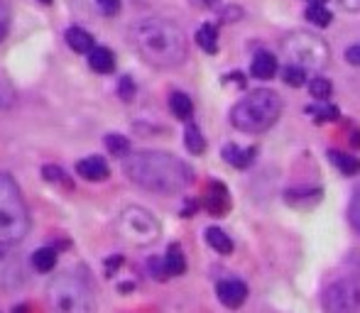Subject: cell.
I'll return each mask as SVG.
<instances>
[{
    "instance_id": "44dd1931",
    "label": "cell",
    "mask_w": 360,
    "mask_h": 313,
    "mask_svg": "<svg viewBox=\"0 0 360 313\" xmlns=\"http://www.w3.org/2000/svg\"><path fill=\"white\" fill-rule=\"evenodd\" d=\"M304 17H307L314 27H329L331 20H334V12H331L329 8L321 3V0H316V3H309Z\"/></svg>"
},
{
    "instance_id": "f1b7e54d",
    "label": "cell",
    "mask_w": 360,
    "mask_h": 313,
    "mask_svg": "<svg viewBox=\"0 0 360 313\" xmlns=\"http://www.w3.org/2000/svg\"><path fill=\"white\" fill-rule=\"evenodd\" d=\"M309 113L316 115L318 123H326V120H336V118H338V108H336V105H329L326 101H318V105L309 108Z\"/></svg>"
},
{
    "instance_id": "4fadbf2b",
    "label": "cell",
    "mask_w": 360,
    "mask_h": 313,
    "mask_svg": "<svg viewBox=\"0 0 360 313\" xmlns=\"http://www.w3.org/2000/svg\"><path fill=\"white\" fill-rule=\"evenodd\" d=\"M255 147H240V144H225L223 147V160L235 169H248L255 162Z\"/></svg>"
},
{
    "instance_id": "7a4b0ae2",
    "label": "cell",
    "mask_w": 360,
    "mask_h": 313,
    "mask_svg": "<svg viewBox=\"0 0 360 313\" xmlns=\"http://www.w3.org/2000/svg\"><path fill=\"white\" fill-rule=\"evenodd\" d=\"M130 44L150 67L174 69L184 64L189 49L182 27L162 17H145L130 27Z\"/></svg>"
},
{
    "instance_id": "30bf717a",
    "label": "cell",
    "mask_w": 360,
    "mask_h": 313,
    "mask_svg": "<svg viewBox=\"0 0 360 313\" xmlns=\"http://www.w3.org/2000/svg\"><path fill=\"white\" fill-rule=\"evenodd\" d=\"M277 71H280V62H277V57L272 54V51L262 49L252 57L250 74L255 78H260V81H270V78L277 76Z\"/></svg>"
},
{
    "instance_id": "ac0fdd59",
    "label": "cell",
    "mask_w": 360,
    "mask_h": 313,
    "mask_svg": "<svg viewBox=\"0 0 360 313\" xmlns=\"http://www.w3.org/2000/svg\"><path fill=\"white\" fill-rule=\"evenodd\" d=\"M196 44L206 51V54H216L218 51V30L211 22H204V25L196 30Z\"/></svg>"
},
{
    "instance_id": "9a60e30c",
    "label": "cell",
    "mask_w": 360,
    "mask_h": 313,
    "mask_svg": "<svg viewBox=\"0 0 360 313\" xmlns=\"http://www.w3.org/2000/svg\"><path fill=\"white\" fill-rule=\"evenodd\" d=\"M22 279V267H20V260L8 252L0 255V284L3 287H12V284H20Z\"/></svg>"
},
{
    "instance_id": "6da1fadb",
    "label": "cell",
    "mask_w": 360,
    "mask_h": 313,
    "mask_svg": "<svg viewBox=\"0 0 360 313\" xmlns=\"http://www.w3.org/2000/svg\"><path fill=\"white\" fill-rule=\"evenodd\" d=\"M123 171L140 189L162 196L182 194L194 181V171L187 162L169 152H155V149L128 154L123 162Z\"/></svg>"
},
{
    "instance_id": "5bb4252c",
    "label": "cell",
    "mask_w": 360,
    "mask_h": 313,
    "mask_svg": "<svg viewBox=\"0 0 360 313\" xmlns=\"http://www.w3.org/2000/svg\"><path fill=\"white\" fill-rule=\"evenodd\" d=\"M64 40H67V44L71 46L74 51H78V54H89L91 49L96 46V40L91 32H86L84 27H69L67 35H64Z\"/></svg>"
},
{
    "instance_id": "1f68e13d",
    "label": "cell",
    "mask_w": 360,
    "mask_h": 313,
    "mask_svg": "<svg viewBox=\"0 0 360 313\" xmlns=\"http://www.w3.org/2000/svg\"><path fill=\"white\" fill-rule=\"evenodd\" d=\"M96 6L105 17H113L120 12V0H96Z\"/></svg>"
},
{
    "instance_id": "d6986e66",
    "label": "cell",
    "mask_w": 360,
    "mask_h": 313,
    "mask_svg": "<svg viewBox=\"0 0 360 313\" xmlns=\"http://www.w3.org/2000/svg\"><path fill=\"white\" fill-rule=\"evenodd\" d=\"M164 267H167L169 277H182V274L187 272V257H184L182 247L169 245L167 255H164Z\"/></svg>"
},
{
    "instance_id": "836d02e7",
    "label": "cell",
    "mask_w": 360,
    "mask_h": 313,
    "mask_svg": "<svg viewBox=\"0 0 360 313\" xmlns=\"http://www.w3.org/2000/svg\"><path fill=\"white\" fill-rule=\"evenodd\" d=\"M350 223L355 230H360V189L355 191L353 201H350Z\"/></svg>"
},
{
    "instance_id": "7402d4cb",
    "label": "cell",
    "mask_w": 360,
    "mask_h": 313,
    "mask_svg": "<svg viewBox=\"0 0 360 313\" xmlns=\"http://www.w3.org/2000/svg\"><path fill=\"white\" fill-rule=\"evenodd\" d=\"M206 242H209L218 255H230V252H233V240H230L228 232H223L221 228H209V230H206Z\"/></svg>"
},
{
    "instance_id": "484cf974",
    "label": "cell",
    "mask_w": 360,
    "mask_h": 313,
    "mask_svg": "<svg viewBox=\"0 0 360 313\" xmlns=\"http://www.w3.org/2000/svg\"><path fill=\"white\" fill-rule=\"evenodd\" d=\"M184 144H187V149L191 154H204L206 152V139L196 125H189L187 128V133H184Z\"/></svg>"
},
{
    "instance_id": "e0dca14e",
    "label": "cell",
    "mask_w": 360,
    "mask_h": 313,
    "mask_svg": "<svg viewBox=\"0 0 360 313\" xmlns=\"http://www.w3.org/2000/svg\"><path fill=\"white\" fill-rule=\"evenodd\" d=\"M329 160H331V164H334L343 176L360 174V160H358V157H353V154L336 152V149H331V152H329Z\"/></svg>"
},
{
    "instance_id": "603a6c76",
    "label": "cell",
    "mask_w": 360,
    "mask_h": 313,
    "mask_svg": "<svg viewBox=\"0 0 360 313\" xmlns=\"http://www.w3.org/2000/svg\"><path fill=\"white\" fill-rule=\"evenodd\" d=\"M32 264H35L37 272H52L54 264H57V250H52V247H40V250L32 255Z\"/></svg>"
},
{
    "instance_id": "8fae6325",
    "label": "cell",
    "mask_w": 360,
    "mask_h": 313,
    "mask_svg": "<svg viewBox=\"0 0 360 313\" xmlns=\"http://www.w3.org/2000/svg\"><path fill=\"white\" fill-rule=\"evenodd\" d=\"M76 174L84 176L86 181H105L110 176V169H108V162L103 157H86L76 164Z\"/></svg>"
},
{
    "instance_id": "277c9868",
    "label": "cell",
    "mask_w": 360,
    "mask_h": 313,
    "mask_svg": "<svg viewBox=\"0 0 360 313\" xmlns=\"http://www.w3.org/2000/svg\"><path fill=\"white\" fill-rule=\"evenodd\" d=\"M30 232V213L20 186L10 174H0V247H10L25 240Z\"/></svg>"
},
{
    "instance_id": "d4e9b609",
    "label": "cell",
    "mask_w": 360,
    "mask_h": 313,
    "mask_svg": "<svg viewBox=\"0 0 360 313\" xmlns=\"http://www.w3.org/2000/svg\"><path fill=\"white\" fill-rule=\"evenodd\" d=\"M105 149H108L113 157H128L130 154V139L126 137V135H118V133H110L105 135Z\"/></svg>"
},
{
    "instance_id": "3957f363",
    "label": "cell",
    "mask_w": 360,
    "mask_h": 313,
    "mask_svg": "<svg viewBox=\"0 0 360 313\" xmlns=\"http://www.w3.org/2000/svg\"><path fill=\"white\" fill-rule=\"evenodd\" d=\"M282 115V98L270 88H257L240 98L230 110V125L240 133L260 135L270 130Z\"/></svg>"
},
{
    "instance_id": "7c38bea8",
    "label": "cell",
    "mask_w": 360,
    "mask_h": 313,
    "mask_svg": "<svg viewBox=\"0 0 360 313\" xmlns=\"http://www.w3.org/2000/svg\"><path fill=\"white\" fill-rule=\"evenodd\" d=\"M204 205H206V211H209L211 216H223V213L230 208L228 189H225L223 184H218V181H214V184L209 186V191H206Z\"/></svg>"
},
{
    "instance_id": "f546056e",
    "label": "cell",
    "mask_w": 360,
    "mask_h": 313,
    "mask_svg": "<svg viewBox=\"0 0 360 313\" xmlns=\"http://www.w3.org/2000/svg\"><path fill=\"white\" fill-rule=\"evenodd\" d=\"M118 96L123 98V101H132V98H135V81H132V76H120Z\"/></svg>"
},
{
    "instance_id": "9c48e42d",
    "label": "cell",
    "mask_w": 360,
    "mask_h": 313,
    "mask_svg": "<svg viewBox=\"0 0 360 313\" xmlns=\"http://www.w3.org/2000/svg\"><path fill=\"white\" fill-rule=\"evenodd\" d=\"M218 294V301L228 308H240L248 301V284L240 282V279H223V282L216 287Z\"/></svg>"
},
{
    "instance_id": "5b68a950",
    "label": "cell",
    "mask_w": 360,
    "mask_h": 313,
    "mask_svg": "<svg viewBox=\"0 0 360 313\" xmlns=\"http://www.w3.org/2000/svg\"><path fill=\"white\" fill-rule=\"evenodd\" d=\"M284 57L289 59L287 64H297V67L307 69V71H321L329 64V46L314 32H292L287 40L282 42Z\"/></svg>"
},
{
    "instance_id": "d6a6232c",
    "label": "cell",
    "mask_w": 360,
    "mask_h": 313,
    "mask_svg": "<svg viewBox=\"0 0 360 313\" xmlns=\"http://www.w3.org/2000/svg\"><path fill=\"white\" fill-rule=\"evenodd\" d=\"M12 98H15V93H12L10 83L3 81V78H0V110L8 108V105H10V103H12Z\"/></svg>"
},
{
    "instance_id": "ba28073f",
    "label": "cell",
    "mask_w": 360,
    "mask_h": 313,
    "mask_svg": "<svg viewBox=\"0 0 360 313\" xmlns=\"http://www.w3.org/2000/svg\"><path fill=\"white\" fill-rule=\"evenodd\" d=\"M321 306L326 313H360V282L338 279L321 294Z\"/></svg>"
},
{
    "instance_id": "8d00e7d4",
    "label": "cell",
    "mask_w": 360,
    "mask_h": 313,
    "mask_svg": "<svg viewBox=\"0 0 360 313\" xmlns=\"http://www.w3.org/2000/svg\"><path fill=\"white\" fill-rule=\"evenodd\" d=\"M198 3H201V6H206V8H214L218 0H198Z\"/></svg>"
},
{
    "instance_id": "4dcf8cb0",
    "label": "cell",
    "mask_w": 360,
    "mask_h": 313,
    "mask_svg": "<svg viewBox=\"0 0 360 313\" xmlns=\"http://www.w3.org/2000/svg\"><path fill=\"white\" fill-rule=\"evenodd\" d=\"M10 12H8V3L6 0H0V42L8 37V30H10Z\"/></svg>"
},
{
    "instance_id": "ab89813d",
    "label": "cell",
    "mask_w": 360,
    "mask_h": 313,
    "mask_svg": "<svg viewBox=\"0 0 360 313\" xmlns=\"http://www.w3.org/2000/svg\"><path fill=\"white\" fill-rule=\"evenodd\" d=\"M309 3H316V0H309Z\"/></svg>"
},
{
    "instance_id": "d590c367",
    "label": "cell",
    "mask_w": 360,
    "mask_h": 313,
    "mask_svg": "<svg viewBox=\"0 0 360 313\" xmlns=\"http://www.w3.org/2000/svg\"><path fill=\"white\" fill-rule=\"evenodd\" d=\"M348 10H360V0H341Z\"/></svg>"
},
{
    "instance_id": "cb8c5ba5",
    "label": "cell",
    "mask_w": 360,
    "mask_h": 313,
    "mask_svg": "<svg viewBox=\"0 0 360 313\" xmlns=\"http://www.w3.org/2000/svg\"><path fill=\"white\" fill-rule=\"evenodd\" d=\"M42 176H44V181H47V184L62 186L64 191H71L74 189V184H71V179L67 176V171H64L62 167H57V164L42 167Z\"/></svg>"
},
{
    "instance_id": "2e32d148",
    "label": "cell",
    "mask_w": 360,
    "mask_h": 313,
    "mask_svg": "<svg viewBox=\"0 0 360 313\" xmlns=\"http://www.w3.org/2000/svg\"><path fill=\"white\" fill-rule=\"evenodd\" d=\"M89 67L98 74H110L115 69V54L108 46H94L89 51Z\"/></svg>"
},
{
    "instance_id": "52a82bcc",
    "label": "cell",
    "mask_w": 360,
    "mask_h": 313,
    "mask_svg": "<svg viewBox=\"0 0 360 313\" xmlns=\"http://www.w3.org/2000/svg\"><path fill=\"white\" fill-rule=\"evenodd\" d=\"M54 313H94V296L89 287L74 274H62L47 289Z\"/></svg>"
},
{
    "instance_id": "8992f818",
    "label": "cell",
    "mask_w": 360,
    "mask_h": 313,
    "mask_svg": "<svg viewBox=\"0 0 360 313\" xmlns=\"http://www.w3.org/2000/svg\"><path fill=\"white\" fill-rule=\"evenodd\" d=\"M115 228H118V235L123 240L135 247L152 245V242H157L160 235H162L160 221L147 208H142V205H128V208H123L118 221H115Z\"/></svg>"
},
{
    "instance_id": "74e56055",
    "label": "cell",
    "mask_w": 360,
    "mask_h": 313,
    "mask_svg": "<svg viewBox=\"0 0 360 313\" xmlns=\"http://www.w3.org/2000/svg\"><path fill=\"white\" fill-rule=\"evenodd\" d=\"M353 144H358V147H360V133L353 135Z\"/></svg>"
},
{
    "instance_id": "83f0119b",
    "label": "cell",
    "mask_w": 360,
    "mask_h": 313,
    "mask_svg": "<svg viewBox=\"0 0 360 313\" xmlns=\"http://www.w3.org/2000/svg\"><path fill=\"white\" fill-rule=\"evenodd\" d=\"M307 69H302V67H297V64H287V67L282 69V78H284V83L287 86H292V88H299V86H304L307 83Z\"/></svg>"
},
{
    "instance_id": "ffe728a7",
    "label": "cell",
    "mask_w": 360,
    "mask_h": 313,
    "mask_svg": "<svg viewBox=\"0 0 360 313\" xmlns=\"http://www.w3.org/2000/svg\"><path fill=\"white\" fill-rule=\"evenodd\" d=\"M169 110L174 113V118L189 120V118L194 115V103H191V98H189L187 93H182V91H174L172 96H169Z\"/></svg>"
},
{
    "instance_id": "e575fe53",
    "label": "cell",
    "mask_w": 360,
    "mask_h": 313,
    "mask_svg": "<svg viewBox=\"0 0 360 313\" xmlns=\"http://www.w3.org/2000/svg\"><path fill=\"white\" fill-rule=\"evenodd\" d=\"M345 62L350 64V67H360V44H350L348 49H345Z\"/></svg>"
},
{
    "instance_id": "4316f807",
    "label": "cell",
    "mask_w": 360,
    "mask_h": 313,
    "mask_svg": "<svg viewBox=\"0 0 360 313\" xmlns=\"http://www.w3.org/2000/svg\"><path fill=\"white\" fill-rule=\"evenodd\" d=\"M309 93H311V98H316V101H329L331 93H334V86H331L329 78L316 74V76L309 81Z\"/></svg>"
},
{
    "instance_id": "f35d334b",
    "label": "cell",
    "mask_w": 360,
    "mask_h": 313,
    "mask_svg": "<svg viewBox=\"0 0 360 313\" xmlns=\"http://www.w3.org/2000/svg\"><path fill=\"white\" fill-rule=\"evenodd\" d=\"M40 3H42V6H52V0H40Z\"/></svg>"
}]
</instances>
